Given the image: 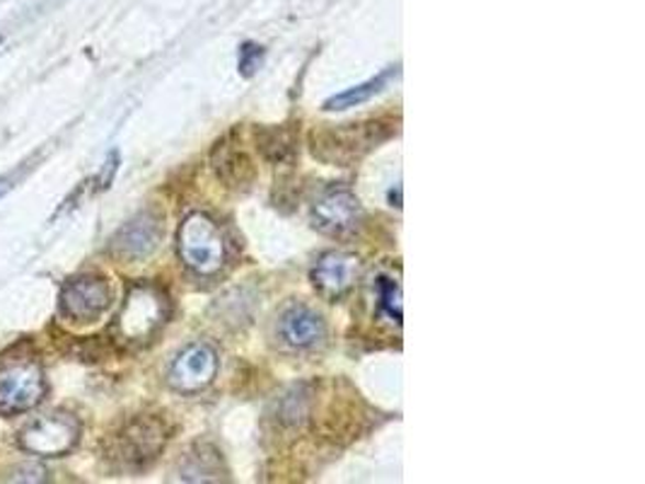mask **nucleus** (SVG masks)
<instances>
[{
	"mask_svg": "<svg viewBox=\"0 0 645 484\" xmlns=\"http://www.w3.org/2000/svg\"><path fill=\"white\" fill-rule=\"evenodd\" d=\"M179 257L193 274L215 276L227 262V245L221 228L205 213H189L179 226Z\"/></svg>",
	"mask_w": 645,
	"mask_h": 484,
	"instance_id": "nucleus-1",
	"label": "nucleus"
},
{
	"mask_svg": "<svg viewBox=\"0 0 645 484\" xmlns=\"http://www.w3.org/2000/svg\"><path fill=\"white\" fill-rule=\"evenodd\" d=\"M165 443L167 429L160 419L136 417L109 436L107 458L119 470H143L163 453Z\"/></svg>",
	"mask_w": 645,
	"mask_h": 484,
	"instance_id": "nucleus-2",
	"label": "nucleus"
},
{
	"mask_svg": "<svg viewBox=\"0 0 645 484\" xmlns=\"http://www.w3.org/2000/svg\"><path fill=\"white\" fill-rule=\"evenodd\" d=\"M167 296L157 286L151 284H138L129 290L124 300V308H121L116 318V334L124 342H145L151 339L157 330H160L165 318H167Z\"/></svg>",
	"mask_w": 645,
	"mask_h": 484,
	"instance_id": "nucleus-3",
	"label": "nucleus"
},
{
	"mask_svg": "<svg viewBox=\"0 0 645 484\" xmlns=\"http://www.w3.org/2000/svg\"><path fill=\"white\" fill-rule=\"evenodd\" d=\"M46 383L44 371L32 359H5L0 363V411L18 415L40 405Z\"/></svg>",
	"mask_w": 645,
	"mask_h": 484,
	"instance_id": "nucleus-4",
	"label": "nucleus"
},
{
	"mask_svg": "<svg viewBox=\"0 0 645 484\" xmlns=\"http://www.w3.org/2000/svg\"><path fill=\"white\" fill-rule=\"evenodd\" d=\"M80 427L70 415H48L44 419L32 421L20 433V446L32 455L56 458L68 453L78 443Z\"/></svg>",
	"mask_w": 645,
	"mask_h": 484,
	"instance_id": "nucleus-5",
	"label": "nucleus"
},
{
	"mask_svg": "<svg viewBox=\"0 0 645 484\" xmlns=\"http://www.w3.org/2000/svg\"><path fill=\"white\" fill-rule=\"evenodd\" d=\"M112 302V288L102 276H78L60 290V312L70 322H94Z\"/></svg>",
	"mask_w": 645,
	"mask_h": 484,
	"instance_id": "nucleus-6",
	"label": "nucleus"
},
{
	"mask_svg": "<svg viewBox=\"0 0 645 484\" xmlns=\"http://www.w3.org/2000/svg\"><path fill=\"white\" fill-rule=\"evenodd\" d=\"M380 131V124H348L346 129L326 131L314 136V155H320L322 161L329 163H348L353 157H360L365 151H370L372 145L385 139Z\"/></svg>",
	"mask_w": 645,
	"mask_h": 484,
	"instance_id": "nucleus-7",
	"label": "nucleus"
},
{
	"mask_svg": "<svg viewBox=\"0 0 645 484\" xmlns=\"http://www.w3.org/2000/svg\"><path fill=\"white\" fill-rule=\"evenodd\" d=\"M218 373V354L211 344H189L169 366V385L179 393H199Z\"/></svg>",
	"mask_w": 645,
	"mask_h": 484,
	"instance_id": "nucleus-8",
	"label": "nucleus"
},
{
	"mask_svg": "<svg viewBox=\"0 0 645 484\" xmlns=\"http://www.w3.org/2000/svg\"><path fill=\"white\" fill-rule=\"evenodd\" d=\"M363 218L358 197L348 189H329L312 209V221L326 235H346Z\"/></svg>",
	"mask_w": 645,
	"mask_h": 484,
	"instance_id": "nucleus-9",
	"label": "nucleus"
},
{
	"mask_svg": "<svg viewBox=\"0 0 645 484\" xmlns=\"http://www.w3.org/2000/svg\"><path fill=\"white\" fill-rule=\"evenodd\" d=\"M160 238H163L160 218L151 211H145V213H138L136 218H131V221L119 230L112 240V250L121 260L138 262V260L151 257V254L157 250V245H160Z\"/></svg>",
	"mask_w": 645,
	"mask_h": 484,
	"instance_id": "nucleus-10",
	"label": "nucleus"
},
{
	"mask_svg": "<svg viewBox=\"0 0 645 484\" xmlns=\"http://www.w3.org/2000/svg\"><path fill=\"white\" fill-rule=\"evenodd\" d=\"M278 337L290 349H312L324 339V320L305 306H293L283 312L281 324H278Z\"/></svg>",
	"mask_w": 645,
	"mask_h": 484,
	"instance_id": "nucleus-11",
	"label": "nucleus"
},
{
	"mask_svg": "<svg viewBox=\"0 0 645 484\" xmlns=\"http://www.w3.org/2000/svg\"><path fill=\"white\" fill-rule=\"evenodd\" d=\"M356 274H358V260L353 257V254L346 252H332V254H324V257L318 262L312 272V282L324 294H332L338 296L344 294V290L356 282Z\"/></svg>",
	"mask_w": 645,
	"mask_h": 484,
	"instance_id": "nucleus-12",
	"label": "nucleus"
},
{
	"mask_svg": "<svg viewBox=\"0 0 645 484\" xmlns=\"http://www.w3.org/2000/svg\"><path fill=\"white\" fill-rule=\"evenodd\" d=\"M392 76H394V70H387V73H382V76H377V78H372L368 82L356 85V88H351L346 92H338V95L332 97V100L324 102V109H329V112H334V109H348V107L368 102L372 95H377L385 88V85L389 82V78H392Z\"/></svg>",
	"mask_w": 645,
	"mask_h": 484,
	"instance_id": "nucleus-13",
	"label": "nucleus"
},
{
	"mask_svg": "<svg viewBox=\"0 0 645 484\" xmlns=\"http://www.w3.org/2000/svg\"><path fill=\"white\" fill-rule=\"evenodd\" d=\"M380 308L397 324L401 322V288L389 278H380Z\"/></svg>",
	"mask_w": 645,
	"mask_h": 484,
	"instance_id": "nucleus-14",
	"label": "nucleus"
},
{
	"mask_svg": "<svg viewBox=\"0 0 645 484\" xmlns=\"http://www.w3.org/2000/svg\"><path fill=\"white\" fill-rule=\"evenodd\" d=\"M213 455H201V453H197V455H191L189 458V463L191 465H185L181 468V480H213L211 475H215V465H211L209 460H211Z\"/></svg>",
	"mask_w": 645,
	"mask_h": 484,
	"instance_id": "nucleus-15",
	"label": "nucleus"
},
{
	"mask_svg": "<svg viewBox=\"0 0 645 484\" xmlns=\"http://www.w3.org/2000/svg\"><path fill=\"white\" fill-rule=\"evenodd\" d=\"M15 472H18V475L8 477V480H20V482H40V480H44V470L40 465H22Z\"/></svg>",
	"mask_w": 645,
	"mask_h": 484,
	"instance_id": "nucleus-16",
	"label": "nucleus"
},
{
	"mask_svg": "<svg viewBox=\"0 0 645 484\" xmlns=\"http://www.w3.org/2000/svg\"><path fill=\"white\" fill-rule=\"evenodd\" d=\"M8 189H10V179H0V197H3Z\"/></svg>",
	"mask_w": 645,
	"mask_h": 484,
	"instance_id": "nucleus-17",
	"label": "nucleus"
}]
</instances>
